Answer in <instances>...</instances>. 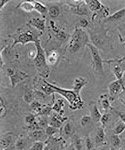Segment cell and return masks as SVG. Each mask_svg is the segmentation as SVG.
Returning <instances> with one entry per match:
<instances>
[{"mask_svg": "<svg viewBox=\"0 0 125 150\" xmlns=\"http://www.w3.org/2000/svg\"><path fill=\"white\" fill-rule=\"evenodd\" d=\"M90 42V37L87 31L84 29L75 27L73 33L71 34V37L67 42V45L63 51V58L65 60H68L69 57L75 56L78 54L84 47H87V44Z\"/></svg>", "mask_w": 125, "mask_h": 150, "instance_id": "obj_1", "label": "cell"}, {"mask_svg": "<svg viewBox=\"0 0 125 150\" xmlns=\"http://www.w3.org/2000/svg\"><path fill=\"white\" fill-rule=\"evenodd\" d=\"M89 34L91 44H93L96 48L106 51L112 48V37L108 36V29L104 25H98L96 27L89 28L87 30Z\"/></svg>", "mask_w": 125, "mask_h": 150, "instance_id": "obj_2", "label": "cell"}, {"mask_svg": "<svg viewBox=\"0 0 125 150\" xmlns=\"http://www.w3.org/2000/svg\"><path fill=\"white\" fill-rule=\"evenodd\" d=\"M34 30L35 29L31 27L30 25H28V24L18 28L14 34L10 35L11 39L13 40L11 47L14 48L17 44H21L23 46L28 44V43H34L35 44L37 41L40 40V36L42 35V33L36 32Z\"/></svg>", "mask_w": 125, "mask_h": 150, "instance_id": "obj_3", "label": "cell"}, {"mask_svg": "<svg viewBox=\"0 0 125 150\" xmlns=\"http://www.w3.org/2000/svg\"><path fill=\"white\" fill-rule=\"evenodd\" d=\"M35 47H36V54L35 59L33 60L34 62V66L36 70H37L38 76L42 77L44 79H47L50 75V68L49 65L47 64V60H46V50L42 47L41 45V41H37L35 43Z\"/></svg>", "mask_w": 125, "mask_h": 150, "instance_id": "obj_4", "label": "cell"}, {"mask_svg": "<svg viewBox=\"0 0 125 150\" xmlns=\"http://www.w3.org/2000/svg\"><path fill=\"white\" fill-rule=\"evenodd\" d=\"M53 86V89L55 91V93H58L62 97H64L67 101L69 102V108L71 110H79L82 109L84 107V101L82 100L80 95H77L73 90H70V89H64L61 88V87H58L54 84H52Z\"/></svg>", "mask_w": 125, "mask_h": 150, "instance_id": "obj_5", "label": "cell"}, {"mask_svg": "<svg viewBox=\"0 0 125 150\" xmlns=\"http://www.w3.org/2000/svg\"><path fill=\"white\" fill-rule=\"evenodd\" d=\"M85 3L89 7L90 11L92 12V16L90 17L91 22L98 18V20H104L108 16H110L109 8L103 5V3L99 0H85Z\"/></svg>", "mask_w": 125, "mask_h": 150, "instance_id": "obj_6", "label": "cell"}, {"mask_svg": "<svg viewBox=\"0 0 125 150\" xmlns=\"http://www.w3.org/2000/svg\"><path fill=\"white\" fill-rule=\"evenodd\" d=\"M49 33L50 38L53 37L58 42L59 45H62L64 43L68 42L71 37V35H69V33H67L65 28L57 25L56 22L53 20L49 21Z\"/></svg>", "mask_w": 125, "mask_h": 150, "instance_id": "obj_7", "label": "cell"}, {"mask_svg": "<svg viewBox=\"0 0 125 150\" xmlns=\"http://www.w3.org/2000/svg\"><path fill=\"white\" fill-rule=\"evenodd\" d=\"M64 3L69 7L70 11L75 15L80 17H89L92 16V12L90 11L89 7L85 3V0H77V1H65Z\"/></svg>", "mask_w": 125, "mask_h": 150, "instance_id": "obj_8", "label": "cell"}, {"mask_svg": "<svg viewBox=\"0 0 125 150\" xmlns=\"http://www.w3.org/2000/svg\"><path fill=\"white\" fill-rule=\"evenodd\" d=\"M87 48L89 49L91 58H92V67H93V69H94V72L98 75L104 76V68H103L104 60L101 58L99 49L96 48L94 45L91 44V43L87 44Z\"/></svg>", "mask_w": 125, "mask_h": 150, "instance_id": "obj_9", "label": "cell"}, {"mask_svg": "<svg viewBox=\"0 0 125 150\" xmlns=\"http://www.w3.org/2000/svg\"><path fill=\"white\" fill-rule=\"evenodd\" d=\"M19 59L18 54L14 51V48L11 47V45H5L1 49V54H0V66L1 70H3V62H15Z\"/></svg>", "mask_w": 125, "mask_h": 150, "instance_id": "obj_10", "label": "cell"}, {"mask_svg": "<svg viewBox=\"0 0 125 150\" xmlns=\"http://www.w3.org/2000/svg\"><path fill=\"white\" fill-rule=\"evenodd\" d=\"M6 74H7V76L9 77V79H10L12 88H14L18 83L24 81L28 77V74L25 73L24 71L16 70V69L10 68V67L6 69Z\"/></svg>", "mask_w": 125, "mask_h": 150, "instance_id": "obj_11", "label": "cell"}, {"mask_svg": "<svg viewBox=\"0 0 125 150\" xmlns=\"http://www.w3.org/2000/svg\"><path fill=\"white\" fill-rule=\"evenodd\" d=\"M61 137L63 138V140H68L71 139V137L74 134H76V129L74 127V124L72 122L71 119H68L67 121L64 123V125L61 128Z\"/></svg>", "mask_w": 125, "mask_h": 150, "instance_id": "obj_12", "label": "cell"}, {"mask_svg": "<svg viewBox=\"0 0 125 150\" xmlns=\"http://www.w3.org/2000/svg\"><path fill=\"white\" fill-rule=\"evenodd\" d=\"M68 119H69V117H64V116H62L61 114H59V113L52 111V113L49 116V125L50 126H53V127L61 129L62 126L64 125V123Z\"/></svg>", "mask_w": 125, "mask_h": 150, "instance_id": "obj_13", "label": "cell"}, {"mask_svg": "<svg viewBox=\"0 0 125 150\" xmlns=\"http://www.w3.org/2000/svg\"><path fill=\"white\" fill-rule=\"evenodd\" d=\"M124 86V81L123 80H114L108 85V91H109V96L112 98V100H114L117 96L121 93L122 88Z\"/></svg>", "mask_w": 125, "mask_h": 150, "instance_id": "obj_14", "label": "cell"}, {"mask_svg": "<svg viewBox=\"0 0 125 150\" xmlns=\"http://www.w3.org/2000/svg\"><path fill=\"white\" fill-rule=\"evenodd\" d=\"M104 62L112 64L111 71H112V73L114 74V76L116 77L117 80H123V75H124V72H125V68L122 66V63H117V62L112 61L111 59L104 60Z\"/></svg>", "mask_w": 125, "mask_h": 150, "instance_id": "obj_15", "label": "cell"}, {"mask_svg": "<svg viewBox=\"0 0 125 150\" xmlns=\"http://www.w3.org/2000/svg\"><path fill=\"white\" fill-rule=\"evenodd\" d=\"M60 54H61V53L59 52V50L55 49V48L46 50V60H47V64L49 65V67L50 66L54 67L58 64Z\"/></svg>", "mask_w": 125, "mask_h": 150, "instance_id": "obj_16", "label": "cell"}, {"mask_svg": "<svg viewBox=\"0 0 125 150\" xmlns=\"http://www.w3.org/2000/svg\"><path fill=\"white\" fill-rule=\"evenodd\" d=\"M65 141L62 137H50L45 141V147L44 150H60L62 142Z\"/></svg>", "mask_w": 125, "mask_h": 150, "instance_id": "obj_17", "label": "cell"}, {"mask_svg": "<svg viewBox=\"0 0 125 150\" xmlns=\"http://www.w3.org/2000/svg\"><path fill=\"white\" fill-rule=\"evenodd\" d=\"M27 24L36 29V30H38L40 33H43L45 30V27H46V19L42 17H33L30 20H28Z\"/></svg>", "mask_w": 125, "mask_h": 150, "instance_id": "obj_18", "label": "cell"}, {"mask_svg": "<svg viewBox=\"0 0 125 150\" xmlns=\"http://www.w3.org/2000/svg\"><path fill=\"white\" fill-rule=\"evenodd\" d=\"M48 9V16L51 19H57L61 14V9L57 2H45Z\"/></svg>", "mask_w": 125, "mask_h": 150, "instance_id": "obj_19", "label": "cell"}, {"mask_svg": "<svg viewBox=\"0 0 125 150\" xmlns=\"http://www.w3.org/2000/svg\"><path fill=\"white\" fill-rule=\"evenodd\" d=\"M125 18V1H124V7L121 8L120 10L114 12L113 14H110L106 19L102 21V22H108V23H118L122 19Z\"/></svg>", "mask_w": 125, "mask_h": 150, "instance_id": "obj_20", "label": "cell"}, {"mask_svg": "<svg viewBox=\"0 0 125 150\" xmlns=\"http://www.w3.org/2000/svg\"><path fill=\"white\" fill-rule=\"evenodd\" d=\"M14 136H15V135L12 132L2 133L1 139H0V149L5 150L6 148H8L9 146H11L12 143H13Z\"/></svg>", "mask_w": 125, "mask_h": 150, "instance_id": "obj_21", "label": "cell"}, {"mask_svg": "<svg viewBox=\"0 0 125 150\" xmlns=\"http://www.w3.org/2000/svg\"><path fill=\"white\" fill-rule=\"evenodd\" d=\"M89 113H90V116L92 118V120L96 123L100 122V119H101V112L99 110V107H98V103L93 101V102L89 103Z\"/></svg>", "mask_w": 125, "mask_h": 150, "instance_id": "obj_22", "label": "cell"}, {"mask_svg": "<svg viewBox=\"0 0 125 150\" xmlns=\"http://www.w3.org/2000/svg\"><path fill=\"white\" fill-rule=\"evenodd\" d=\"M87 83H88V80L85 77H82V76L75 77L73 81V88H72V90L77 94V95H80V91L82 90L83 87H85L87 85Z\"/></svg>", "mask_w": 125, "mask_h": 150, "instance_id": "obj_23", "label": "cell"}, {"mask_svg": "<svg viewBox=\"0 0 125 150\" xmlns=\"http://www.w3.org/2000/svg\"><path fill=\"white\" fill-rule=\"evenodd\" d=\"M112 98L109 96V94H101L100 95L99 99H98V104H99L100 108L102 110H111L112 109V106H111V103H112Z\"/></svg>", "mask_w": 125, "mask_h": 150, "instance_id": "obj_24", "label": "cell"}, {"mask_svg": "<svg viewBox=\"0 0 125 150\" xmlns=\"http://www.w3.org/2000/svg\"><path fill=\"white\" fill-rule=\"evenodd\" d=\"M28 138H29V140H32L33 142H35V141L45 142L48 139V137H47L46 133H45L44 129H39V130H36V131L29 132Z\"/></svg>", "mask_w": 125, "mask_h": 150, "instance_id": "obj_25", "label": "cell"}, {"mask_svg": "<svg viewBox=\"0 0 125 150\" xmlns=\"http://www.w3.org/2000/svg\"><path fill=\"white\" fill-rule=\"evenodd\" d=\"M94 143L96 148L99 147L100 145L105 143V131H104V127L99 126L97 127L95 132V136H94Z\"/></svg>", "mask_w": 125, "mask_h": 150, "instance_id": "obj_26", "label": "cell"}, {"mask_svg": "<svg viewBox=\"0 0 125 150\" xmlns=\"http://www.w3.org/2000/svg\"><path fill=\"white\" fill-rule=\"evenodd\" d=\"M32 3L34 5V9L36 12L40 14L42 16V18H46V16L48 15V9H47V5L46 3H42L40 1H35V0H32Z\"/></svg>", "mask_w": 125, "mask_h": 150, "instance_id": "obj_27", "label": "cell"}, {"mask_svg": "<svg viewBox=\"0 0 125 150\" xmlns=\"http://www.w3.org/2000/svg\"><path fill=\"white\" fill-rule=\"evenodd\" d=\"M28 140H29V138H28V137L23 136V135L17 136L15 142H14V145H15L16 150H25L26 148H27Z\"/></svg>", "mask_w": 125, "mask_h": 150, "instance_id": "obj_28", "label": "cell"}, {"mask_svg": "<svg viewBox=\"0 0 125 150\" xmlns=\"http://www.w3.org/2000/svg\"><path fill=\"white\" fill-rule=\"evenodd\" d=\"M107 141H108V144H109V146L111 147V148L120 149V147H121V138H120L119 135H116V134L109 135Z\"/></svg>", "mask_w": 125, "mask_h": 150, "instance_id": "obj_29", "label": "cell"}, {"mask_svg": "<svg viewBox=\"0 0 125 150\" xmlns=\"http://www.w3.org/2000/svg\"><path fill=\"white\" fill-rule=\"evenodd\" d=\"M71 143L75 146V148L77 150H84V138L81 137L78 133L74 134L71 137Z\"/></svg>", "mask_w": 125, "mask_h": 150, "instance_id": "obj_30", "label": "cell"}, {"mask_svg": "<svg viewBox=\"0 0 125 150\" xmlns=\"http://www.w3.org/2000/svg\"><path fill=\"white\" fill-rule=\"evenodd\" d=\"M16 9H21L22 11L26 12V13H31L35 10L34 5H33L32 1H22L16 6Z\"/></svg>", "mask_w": 125, "mask_h": 150, "instance_id": "obj_31", "label": "cell"}, {"mask_svg": "<svg viewBox=\"0 0 125 150\" xmlns=\"http://www.w3.org/2000/svg\"><path fill=\"white\" fill-rule=\"evenodd\" d=\"M118 30H119V39L122 43L125 44V24L122 26H119ZM111 60L114 62H117V63H123V61H125V56L119 58V59H111Z\"/></svg>", "mask_w": 125, "mask_h": 150, "instance_id": "obj_32", "label": "cell"}, {"mask_svg": "<svg viewBox=\"0 0 125 150\" xmlns=\"http://www.w3.org/2000/svg\"><path fill=\"white\" fill-rule=\"evenodd\" d=\"M63 108H64V100L62 98H59V99H57V100H55L53 105H52V110H53L54 112H57L61 115H63V113H64Z\"/></svg>", "mask_w": 125, "mask_h": 150, "instance_id": "obj_33", "label": "cell"}, {"mask_svg": "<svg viewBox=\"0 0 125 150\" xmlns=\"http://www.w3.org/2000/svg\"><path fill=\"white\" fill-rule=\"evenodd\" d=\"M44 104L40 102L39 100H36V99H35V100L33 101V102H31L29 104V109L32 111L33 114L37 115L38 113H39L40 111H41V109L43 108V106H44Z\"/></svg>", "mask_w": 125, "mask_h": 150, "instance_id": "obj_34", "label": "cell"}, {"mask_svg": "<svg viewBox=\"0 0 125 150\" xmlns=\"http://www.w3.org/2000/svg\"><path fill=\"white\" fill-rule=\"evenodd\" d=\"M23 100L24 102L30 104L31 102L35 100V94H34V90L33 89H25L24 91V94H23Z\"/></svg>", "mask_w": 125, "mask_h": 150, "instance_id": "obj_35", "label": "cell"}, {"mask_svg": "<svg viewBox=\"0 0 125 150\" xmlns=\"http://www.w3.org/2000/svg\"><path fill=\"white\" fill-rule=\"evenodd\" d=\"M94 140L90 137V135H86L84 137V149L85 150H96Z\"/></svg>", "mask_w": 125, "mask_h": 150, "instance_id": "obj_36", "label": "cell"}, {"mask_svg": "<svg viewBox=\"0 0 125 150\" xmlns=\"http://www.w3.org/2000/svg\"><path fill=\"white\" fill-rule=\"evenodd\" d=\"M124 130H125V123L119 119L118 121L115 123V126L113 128V134L120 135L124 132Z\"/></svg>", "mask_w": 125, "mask_h": 150, "instance_id": "obj_37", "label": "cell"}, {"mask_svg": "<svg viewBox=\"0 0 125 150\" xmlns=\"http://www.w3.org/2000/svg\"><path fill=\"white\" fill-rule=\"evenodd\" d=\"M37 123L42 129H46L49 126V116H37Z\"/></svg>", "mask_w": 125, "mask_h": 150, "instance_id": "obj_38", "label": "cell"}, {"mask_svg": "<svg viewBox=\"0 0 125 150\" xmlns=\"http://www.w3.org/2000/svg\"><path fill=\"white\" fill-rule=\"evenodd\" d=\"M45 133H46L48 138H50V137L56 136V134H60V133H61V129L56 128V127H53V126H50L49 125V126L45 129Z\"/></svg>", "mask_w": 125, "mask_h": 150, "instance_id": "obj_39", "label": "cell"}, {"mask_svg": "<svg viewBox=\"0 0 125 150\" xmlns=\"http://www.w3.org/2000/svg\"><path fill=\"white\" fill-rule=\"evenodd\" d=\"M89 19L86 18V17H80L79 19L76 20V25L75 27H78V28H81V29H85V28H88L89 26Z\"/></svg>", "mask_w": 125, "mask_h": 150, "instance_id": "obj_40", "label": "cell"}, {"mask_svg": "<svg viewBox=\"0 0 125 150\" xmlns=\"http://www.w3.org/2000/svg\"><path fill=\"white\" fill-rule=\"evenodd\" d=\"M24 122H25L26 126L34 124V123L37 122V116L35 114H33V113H28V114H26L25 117H24Z\"/></svg>", "mask_w": 125, "mask_h": 150, "instance_id": "obj_41", "label": "cell"}, {"mask_svg": "<svg viewBox=\"0 0 125 150\" xmlns=\"http://www.w3.org/2000/svg\"><path fill=\"white\" fill-rule=\"evenodd\" d=\"M0 110H1V118L4 119V117L7 114V111H8V108H7V105L5 103V100H4L3 96L0 97Z\"/></svg>", "mask_w": 125, "mask_h": 150, "instance_id": "obj_42", "label": "cell"}, {"mask_svg": "<svg viewBox=\"0 0 125 150\" xmlns=\"http://www.w3.org/2000/svg\"><path fill=\"white\" fill-rule=\"evenodd\" d=\"M111 114H110L109 112H105L103 113L102 116H101V119H100V123H101V126L102 127H105L108 123L110 122V120H111Z\"/></svg>", "mask_w": 125, "mask_h": 150, "instance_id": "obj_43", "label": "cell"}, {"mask_svg": "<svg viewBox=\"0 0 125 150\" xmlns=\"http://www.w3.org/2000/svg\"><path fill=\"white\" fill-rule=\"evenodd\" d=\"M44 147H45V142L35 141L32 142V144H31V146L29 147L28 150H44Z\"/></svg>", "mask_w": 125, "mask_h": 150, "instance_id": "obj_44", "label": "cell"}, {"mask_svg": "<svg viewBox=\"0 0 125 150\" xmlns=\"http://www.w3.org/2000/svg\"><path fill=\"white\" fill-rule=\"evenodd\" d=\"M92 121L93 120L90 115H83L80 119V125L82 127H85V126H87V125H90L91 123H92Z\"/></svg>", "mask_w": 125, "mask_h": 150, "instance_id": "obj_45", "label": "cell"}, {"mask_svg": "<svg viewBox=\"0 0 125 150\" xmlns=\"http://www.w3.org/2000/svg\"><path fill=\"white\" fill-rule=\"evenodd\" d=\"M113 112L116 114L117 116L119 117V119L121 120V121H123L125 123V111H121V110H118V109H116V108H113L112 107V109H111Z\"/></svg>", "mask_w": 125, "mask_h": 150, "instance_id": "obj_46", "label": "cell"}, {"mask_svg": "<svg viewBox=\"0 0 125 150\" xmlns=\"http://www.w3.org/2000/svg\"><path fill=\"white\" fill-rule=\"evenodd\" d=\"M34 90V94H35V98H38V99H42V100H44V99L47 98V95L45 94L44 92H42V91L38 90V89H33Z\"/></svg>", "mask_w": 125, "mask_h": 150, "instance_id": "obj_47", "label": "cell"}, {"mask_svg": "<svg viewBox=\"0 0 125 150\" xmlns=\"http://www.w3.org/2000/svg\"><path fill=\"white\" fill-rule=\"evenodd\" d=\"M118 98H119L120 102L125 105V85L123 86V88H122L121 93H120L119 95H118Z\"/></svg>", "mask_w": 125, "mask_h": 150, "instance_id": "obj_48", "label": "cell"}, {"mask_svg": "<svg viewBox=\"0 0 125 150\" xmlns=\"http://www.w3.org/2000/svg\"><path fill=\"white\" fill-rule=\"evenodd\" d=\"M96 150H110V146L108 143H104V144L100 145L99 147H97Z\"/></svg>", "mask_w": 125, "mask_h": 150, "instance_id": "obj_49", "label": "cell"}, {"mask_svg": "<svg viewBox=\"0 0 125 150\" xmlns=\"http://www.w3.org/2000/svg\"><path fill=\"white\" fill-rule=\"evenodd\" d=\"M8 2H9V0H0V9L3 8Z\"/></svg>", "mask_w": 125, "mask_h": 150, "instance_id": "obj_50", "label": "cell"}, {"mask_svg": "<svg viewBox=\"0 0 125 150\" xmlns=\"http://www.w3.org/2000/svg\"><path fill=\"white\" fill-rule=\"evenodd\" d=\"M66 149L67 150H77L75 148V146H74L73 144L70 143V144H66Z\"/></svg>", "mask_w": 125, "mask_h": 150, "instance_id": "obj_51", "label": "cell"}, {"mask_svg": "<svg viewBox=\"0 0 125 150\" xmlns=\"http://www.w3.org/2000/svg\"><path fill=\"white\" fill-rule=\"evenodd\" d=\"M60 150H67L66 149V141H63L61 144V146H60Z\"/></svg>", "mask_w": 125, "mask_h": 150, "instance_id": "obj_52", "label": "cell"}, {"mask_svg": "<svg viewBox=\"0 0 125 150\" xmlns=\"http://www.w3.org/2000/svg\"><path fill=\"white\" fill-rule=\"evenodd\" d=\"M5 150H16V148H15V145H14V144H12L11 146H9L8 148H6Z\"/></svg>", "mask_w": 125, "mask_h": 150, "instance_id": "obj_53", "label": "cell"}, {"mask_svg": "<svg viewBox=\"0 0 125 150\" xmlns=\"http://www.w3.org/2000/svg\"><path fill=\"white\" fill-rule=\"evenodd\" d=\"M110 150H115L114 148H111V147H110Z\"/></svg>", "mask_w": 125, "mask_h": 150, "instance_id": "obj_54", "label": "cell"}]
</instances>
